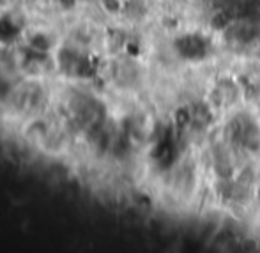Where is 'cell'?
Instances as JSON below:
<instances>
[]
</instances>
